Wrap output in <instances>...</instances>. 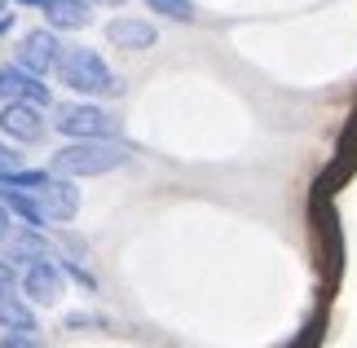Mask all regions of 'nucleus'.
<instances>
[{
	"label": "nucleus",
	"mask_w": 357,
	"mask_h": 348,
	"mask_svg": "<svg viewBox=\"0 0 357 348\" xmlns=\"http://www.w3.org/2000/svg\"><path fill=\"white\" fill-rule=\"evenodd\" d=\"M132 159V150L119 142V137H84V142H71L62 146L58 155L49 159V172L53 176H106L123 168V163Z\"/></svg>",
	"instance_id": "1"
},
{
	"label": "nucleus",
	"mask_w": 357,
	"mask_h": 348,
	"mask_svg": "<svg viewBox=\"0 0 357 348\" xmlns=\"http://www.w3.org/2000/svg\"><path fill=\"white\" fill-rule=\"evenodd\" d=\"M58 75L75 93H93V97H119L123 93V80L106 66V58L98 49H62Z\"/></svg>",
	"instance_id": "2"
},
{
	"label": "nucleus",
	"mask_w": 357,
	"mask_h": 348,
	"mask_svg": "<svg viewBox=\"0 0 357 348\" xmlns=\"http://www.w3.org/2000/svg\"><path fill=\"white\" fill-rule=\"evenodd\" d=\"M53 123H58V133L71 137V142H84V137H115L119 133V119L106 115L98 102H62Z\"/></svg>",
	"instance_id": "3"
},
{
	"label": "nucleus",
	"mask_w": 357,
	"mask_h": 348,
	"mask_svg": "<svg viewBox=\"0 0 357 348\" xmlns=\"http://www.w3.org/2000/svg\"><path fill=\"white\" fill-rule=\"evenodd\" d=\"M45 106H31V102H5L0 106V133L9 142H40L45 137Z\"/></svg>",
	"instance_id": "4"
},
{
	"label": "nucleus",
	"mask_w": 357,
	"mask_h": 348,
	"mask_svg": "<svg viewBox=\"0 0 357 348\" xmlns=\"http://www.w3.org/2000/svg\"><path fill=\"white\" fill-rule=\"evenodd\" d=\"M0 102L49 106V89L40 84V75H36V71H26L22 62H5V66H0Z\"/></svg>",
	"instance_id": "5"
},
{
	"label": "nucleus",
	"mask_w": 357,
	"mask_h": 348,
	"mask_svg": "<svg viewBox=\"0 0 357 348\" xmlns=\"http://www.w3.org/2000/svg\"><path fill=\"white\" fill-rule=\"evenodd\" d=\"M22 296L31 300V304H58L62 300V264H53V260H36V264H26V273H22Z\"/></svg>",
	"instance_id": "6"
},
{
	"label": "nucleus",
	"mask_w": 357,
	"mask_h": 348,
	"mask_svg": "<svg viewBox=\"0 0 357 348\" xmlns=\"http://www.w3.org/2000/svg\"><path fill=\"white\" fill-rule=\"evenodd\" d=\"M58 58H62V45H58V36H53L49 27H40V31H26V36H22L18 62L26 66V71L49 75V71H58Z\"/></svg>",
	"instance_id": "7"
},
{
	"label": "nucleus",
	"mask_w": 357,
	"mask_h": 348,
	"mask_svg": "<svg viewBox=\"0 0 357 348\" xmlns=\"http://www.w3.org/2000/svg\"><path fill=\"white\" fill-rule=\"evenodd\" d=\"M106 40H111L115 49H128V53H150L155 49V22H146V18H132V13H119V18L106 22Z\"/></svg>",
	"instance_id": "8"
},
{
	"label": "nucleus",
	"mask_w": 357,
	"mask_h": 348,
	"mask_svg": "<svg viewBox=\"0 0 357 348\" xmlns=\"http://www.w3.org/2000/svg\"><path fill=\"white\" fill-rule=\"evenodd\" d=\"M40 203H45L49 220L66 225V220H75V212H79V190L71 186V176H49V186L40 190Z\"/></svg>",
	"instance_id": "9"
},
{
	"label": "nucleus",
	"mask_w": 357,
	"mask_h": 348,
	"mask_svg": "<svg viewBox=\"0 0 357 348\" xmlns=\"http://www.w3.org/2000/svg\"><path fill=\"white\" fill-rule=\"evenodd\" d=\"M0 199H5L9 216H18L26 229H45L49 225V212H45V203H40V190H9V186H0Z\"/></svg>",
	"instance_id": "10"
},
{
	"label": "nucleus",
	"mask_w": 357,
	"mask_h": 348,
	"mask_svg": "<svg viewBox=\"0 0 357 348\" xmlns=\"http://www.w3.org/2000/svg\"><path fill=\"white\" fill-rule=\"evenodd\" d=\"M45 18L49 27H58V31H84L93 22V5L89 0H45Z\"/></svg>",
	"instance_id": "11"
},
{
	"label": "nucleus",
	"mask_w": 357,
	"mask_h": 348,
	"mask_svg": "<svg viewBox=\"0 0 357 348\" xmlns=\"http://www.w3.org/2000/svg\"><path fill=\"white\" fill-rule=\"evenodd\" d=\"M5 260H22V264H36V260H53V247L40 239V229H26L13 234V239L5 243Z\"/></svg>",
	"instance_id": "12"
},
{
	"label": "nucleus",
	"mask_w": 357,
	"mask_h": 348,
	"mask_svg": "<svg viewBox=\"0 0 357 348\" xmlns=\"http://www.w3.org/2000/svg\"><path fill=\"white\" fill-rule=\"evenodd\" d=\"M0 326L5 331H36L31 304H26L22 296H13V291H0Z\"/></svg>",
	"instance_id": "13"
},
{
	"label": "nucleus",
	"mask_w": 357,
	"mask_h": 348,
	"mask_svg": "<svg viewBox=\"0 0 357 348\" xmlns=\"http://www.w3.org/2000/svg\"><path fill=\"white\" fill-rule=\"evenodd\" d=\"M146 9L163 13V18H172V22H195V5H190V0H146Z\"/></svg>",
	"instance_id": "14"
},
{
	"label": "nucleus",
	"mask_w": 357,
	"mask_h": 348,
	"mask_svg": "<svg viewBox=\"0 0 357 348\" xmlns=\"http://www.w3.org/2000/svg\"><path fill=\"white\" fill-rule=\"evenodd\" d=\"M0 348H40V344H36L31 331H9V340L0 344Z\"/></svg>",
	"instance_id": "15"
},
{
	"label": "nucleus",
	"mask_w": 357,
	"mask_h": 348,
	"mask_svg": "<svg viewBox=\"0 0 357 348\" xmlns=\"http://www.w3.org/2000/svg\"><path fill=\"white\" fill-rule=\"evenodd\" d=\"M13 287H18V273H13V264L0 256V291H13Z\"/></svg>",
	"instance_id": "16"
},
{
	"label": "nucleus",
	"mask_w": 357,
	"mask_h": 348,
	"mask_svg": "<svg viewBox=\"0 0 357 348\" xmlns=\"http://www.w3.org/2000/svg\"><path fill=\"white\" fill-rule=\"evenodd\" d=\"M66 326H106V317H93V313H75V317H66Z\"/></svg>",
	"instance_id": "17"
},
{
	"label": "nucleus",
	"mask_w": 357,
	"mask_h": 348,
	"mask_svg": "<svg viewBox=\"0 0 357 348\" xmlns=\"http://www.w3.org/2000/svg\"><path fill=\"white\" fill-rule=\"evenodd\" d=\"M9 31H13V13H9V9H0V40H5Z\"/></svg>",
	"instance_id": "18"
},
{
	"label": "nucleus",
	"mask_w": 357,
	"mask_h": 348,
	"mask_svg": "<svg viewBox=\"0 0 357 348\" xmlns=\"http://www.w3.org/2000/svg\"><path fill=\"white\" fill-rule=\"evenodd\" d=\"M9 229V207H5V199H0V234Z\"/></svg>",
	"instance_id": "19"
},
{
	"label": "nucleus",
	"mask_w": 357,
	"mask_h": 348,
	"mask_svg": "<svg viewBox=\"0 0 357 348\" xmlns=\"http://www.w3.org/2000/svg\"><path fill=\"white\" fill-rule=\"evenodd\" d=\"M89 5H102V9H115V5H123V0H89Z\"/></svg>",
	"instance_id": "20"
},
{
	"label": "nucleus",
	"mask_w": 357,
	"mask_h": 348,
	"mask_svg": "<svg viewBox=\"0 0 357 348\" xmlns=\"http://www.w3.org/2000/svg\"><path fill=\"white\" fill-rule=\"evenodd\" d=\"M0 9H9V0H0Z\"/></svg>",
	"instance_id": "21"
}]
</instances>
